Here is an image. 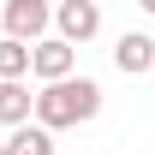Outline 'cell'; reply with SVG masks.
<instances>
[{
  "instance_id": "1",
  "label": "cell",
  "mask_w": 155,
  "mask_h": 155,
  "mask_svg": "<svg viewBox=\"0 0 155 155\" xmlns=\"http://www.w3.org/2000/svg\"><path fill=\"white\" fill-rule=\"evenodd\" d=\"M30 114H36V125H48V131L84 125V119L101 114V84L96 78H54V84H42V96L30 101Z\"/></svg>"
},
{
  "instance_id": "2",
  "label": "cell",
  "mask_w": 155,
  "mask_h": 155,
  "mask_svg": "<svg viewBox=\"0 0 155 155\" xmlns=\"http://www.w3.org/2000/svg\"><path fill=\"white\" fill-rule=\"evenodd\" d=\"M0 24H6V36L36 42L42 30L54 24V6H48V0H0Z\"/></svg>"
},
{
  "instance_id": "3",
  "label": "cell",
  "mask_w": 155,
  "mask_h": 155,
  "mask_svg": "<svg viewBox=\"0 0 155 155\" xmlns=\"http://www.w3.org/2000/svg\"><path fill=\"white\" fill-rule=\"evenodd\" d=\"M72 66H78V48H72L66 36H36V42H30V72H36L42 84L72 78Z\"/></svg>"
},
{
  "instance_id": "4",
  "label": "cell",
  "mask_w": 155,
  "mask_h": 155,
  "mask_svg": "<svg viewBox=\"0 0 155 155\" xmlns=\"http://www.w3.org/2000/svg\"><path fill=\"white\" fill-rule=\"evenodd\" d=\"M54 24H60V36L78 48V42H90L101 30V6H96V0H60V6H54Z\"/></svg>"
},
{
  "instance_id": "5",
  "label": "cell",
  "mask_w": 155,
  "mask_h": 155,
  "mask_svg": "<svg viewBox=\"0 0 155 155\" xmlns=\"http://www.w3.org/2000/svg\"><path fill=\"white\" fill-rule=\"evenodd\" d=\"M114 66H119L125 78H137V72H149V66H155V42L143 36V30H125V36L114 42Z\"/></svg>"
},
{
  "instance_id": "6",
  "label": "cell",
  "mask_w": 155,
  "mask_h": 155,
  "mask_svg": "<svg viewBox=\"0 0 155 155\" xmlns=\"http://www.w3.org/2000/svg\"><path fill=\"white\" fill-rule=\"evenodd\" d=\"M30 90H24V78H0V125H24L30 119Z\"/></svg>"
},
{
  "instance_id": "7",
  "label": "cell",
  "mask_w": 155,
  "mask_h": 155,
  "mask_svg": "<svg viewBox=\"0 0 155 155\" xmlns=\"http://www.w3.org/2000/svg\"><path fill=\"white\" fill-rule=\"evenodd\" d=\"M6 149H12V155H54V131H48V125H30V119H24V125H12Z\"/></svg>"
},
{
  "instance_id": "8",
  "label": "cell",
  "mask_w": 155,
  "mask_h": 155,
  "mask_svg": "<svg viewBox=\"0 0 155 155\" xmlns=\"http://www.w3.org/2000/svg\"><path fill=\"white\" fill-rule=\"evenodd\" d=\"M24 72H30V42L0 36V78H24Z\"/></svg>"
},
{
  "instance_id": "9",
  "label": "cell",
  "mask_w": 155,
  "mask_h": 155,
  "mask_svg": "<svg viewBox=\"0 0 155 155\" xmlns=\"http://www.w3.org/2000/svg\"><path fill=\"white\" fill-rule=\"evenodd\" d=\"M137 6H143V12H155V0H137Z\"/></svg>"
},
{
  "instance_id": "10",
  "label": "cell",
  "mask_w": 155,
  "mask_h": 155,
  "mask_svg": "<svg viewBox=\"0 0 155 155\" xmlns=\"http://www.w3.org/2000/svg\"><path fill=\"white\" fill-rule=\"evenodd\" d=\"M0 155H12V149H6V143H0Z\"/></svg>"
}]
</instances>
